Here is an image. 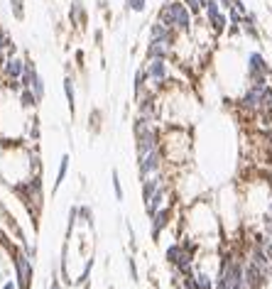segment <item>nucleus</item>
Returning <instances> with one entry per match:
<instances>
[{"mask_svg":"<svg viewBox=\"0 0 272 289\" xmlns=\"http://www.w3.org/2000/svg\"><path fill=\"white\" fill-rule=\"evenodd\" d=\"M192 10L187 7L184 0H167L159 12H157V20H162L164 25H169L172 30H182V32H189L192 30Z\"/></svg>","mask_w":272,"mask_h":289,"instance_id":"f257e3e1","label":"nucleus"},{"mask_svg":"<svg viewBox=\"0 0 272 289\" xmlns=\"http://www.w3.org/2000/svg\"><path fill=\"white\" fill-rule=\"evenodd\" d=\"M265 91H268V86H255V83H250V88L245 91V96H243V108H248V110H263V98H265Z\"/></svg>","mask_w":272,"mask_h":289,"instance_id":"f03ea898","label":"nucleus"},{"mask_svg":"<svg viewBox=\"0 0 272 289\" xmlns=\"http://www.w3.org/2000/svg\"><path fill=\"white\" fill-rule=\"evenodd\" d=\"M137 159H140V174L142 177H150V174H155L159 169L162 154H159V149H152V152H147L145 157H137Z\"/></svg>","mask_w":272,"mask_h":289,"instance_id":"7ed1b4c3","label":"nucleus"},{"mask_svg":"<svg viewBox=\"0 0 272 289\" xmlns=\"http://www.w3.org/2000/svg\"><path fill=\"white\" fill-rule=\"evenodd\" d=\"M145 73H147V81L162 83L167 78V62L164 59H150L147 67H145Z\"/></svg>","mask_w":272,"mask_h":289,"instance_id":"20e7f679","label":"nucleus"},{"mask_svg":"<svg viewBox=\"0 0 272 289\" xmlns=\"http://www.w3.org/2000/svg\"><path fill=\"white\" fill-rule=\"evenodd\" d=\"M248 76H250V78L270 76V67H268V62H265L258 52H253V54L248 57Z\"/></svg>","mask_w":272,"mask_h":289,"instance_id":"39448f33","label":"nucleus"},{"mask_svg":"<svg viewBox=\"0 0 272 289\" xmlns=\"http://www.w3.org/2000/svg\"><path fill=\"white\" fill-rule=\"evenodd\" d=\"M169 52H172V42H167V39H150L147 59H167Z\"/></svg>","mask_w":272,"mask_h":289,"instance_id":"423d86ee","label":"nucleus"},{"mask_svg":"<svg viewBox=\"0 0 272 289\" xmlns=\"http://www.w3.org/2000/svg\"><path fill=\"white\" fill-rule=\"evenodd\" d=\"M15 267H17V277H20V287L27 289L30 287V280H32V265L25 255H17L15 260Z\"/></svg>","mask_w":272,"mask_h":289,"instance_id":"0eeeda50","label":"nucleus"},{"mask_svg":"<svg viewBox=\"0 0 272 289\" xmlns=\"http://www.w3.org/2000/svg\"><path fill=\"white\" fill-rule=\"evenodd\" d=\"M152 149H157V135H155V130H150L147 135H140L137 138V157H145Z\"/></svg>","mask_w":272,"mask_h":289,"instance_id":"6e6552de","label":"nucleus"},{"mask_svg":"<svg viewBox=\"0 0 272 289\" xmlns=\"http://www.w3.org/2000/svg\"><path fill=\"white\" fill-rule=\"evenodd\" d=\"M150 39H167V42H172V39H174V32H172L169 25H164L162 20H157V22L150 27Z\"/></svg>","mask_w":272,"mask_h":289,"instance_id":"1a4fd4ad","label":"nucleus"},{"mask_svg":"<svg viewBox=\"0 0 272 289\" xmlns=\"http://www.w3.org/2000/svg\"><path fill=\"white\" fill-rule=\"evenodd\" d=\"M25 67H27V62H22V59H17V57H10V59L5 62V73H7L10 78H22Z\"/></svg>","mask_w":272,"mask_h":289,"instance_id":"9d476101","label":"nucleus"},{"mask_svg":"<svg viewBox=\"0 0 272 289\" xmlns=\"http://www.w3.org/2000/svg\"><path fill=\"white\" fill-rule=\"evenodd\" d=\"M208 17V25H211V30L216 32V35H221L223 30H226V25H228V20H226V15L218 10V12H213V15H206Z\"/></svg>","mask_w":272,"mask_h":289,"instance_id":"9b49d317","label":"nucleus"},{"mask_svg":"<svg viewBox=\"0 0 272 289\" xmlns=\"http://www.w3.org/2000/svg\"><path fill=\"white\" fill-rule=\"evenodd\" d=\"M157 191H159V179H157V177L147 179V181H145V201H150Z\"/></svg>","mask_w":272,"mask_h":289,"instance_id":"f8f14e48","label":"nucleus"},{"mask_svg":"<svg viewBox=\"0 0 272 289\" xmlns=\"http://www.w3.org/2000/svg\"><path fill=\"white\" fill-rule=\"evenodd\" d=\"M162 199H164V191L159 189V191H157V194H155V196L147 201V214H150V216H155V214H157V209H159Z\"/></svg>","mask_w":272,"mask_h":289,"instance_id":"ddd939ff","label":"nucleus"},{"mask_svg":"<svg viewBox=\"0 0 272 289\" xmlns=\"http://www.w3.org/2000/svg\"><path fill=\"white\" fill-rule=\"evenodd\" d=\"M30 88H32V93L37 96V101H42V98H44V81H42L39 76H35V81H32V86H30Z\"/></svg>","mask_w":272,"mask_h":289,"instance_id":"4468645a","label":"nucleus"},{"mask_svg":"<svg viewBox=\"0 0 272 289\" xmlns=\"http://www.w3.org/2000/svg\"><path fill=\"white\" fill-rule=\"evenodd\" d=\"M67 167H69V157L64 154V157H62V164H59V174H57V181H54V189H59V184L64 181V177H67Z\"/></svg>","mask_w":272,"mask_h":289,"instance_id":"2eb2a0df","label":"nucleus"},{"mask_svg":"<svg viewBox=\"0 0 272 289\" xmlns=\"http://www.w3.org/2000/svg\"><path fill=\"white\" fill-rule=\"evenodd\" d=\"M184 2H187V7H189L194 15H199L201 10H206V2H208V0H184Z\"/></svg>","mask_w":272,"mask_h":289,"instance_id":"dca6fc26","label":"nucleus"},{"mask_svg":"<svg viewBox=\"0 0 272 289\" xmlns=\"http://www.w3.org/2000/svg\"><path fill=\"white\" fill-rule=\"evenodd\" d=\"M167 216H169V211H167V209H164V211H159V214H155V228H152V230H155V235H157V233H159V228L167 223Z\"/></svg>","mask_w":272,"mask_h":289,"instance_id":"f3484780","label":"nucleus"},{"mask_svg":"<svg viewBox=\"0 0 272 289\" xmlns=\"http://www.w3.org/2000/svg\"><path fill=\"white\" fill-rule=\"evenodd\" d=\"M37 96L32 93V88H22V106H35Z\"/></svg>","mask_w":272,"mask_h":289,"instance_id":"a211bd4d","label":"nucleus"},{"mask_svg":"<svg viewBox=\"0 0 272 289\" xmlns=\"http://www.w3.org/2000/svg\"><path fill=\"white\" fill-rule=\"evenodd\" d=\"M10 7H12V15H15L17 20H22V17H25V10H22V0H10Z\"/></svg>","mask_w":272,"mask_h":289,"instance_id":"6ab92c4d","label":"nucleus"},{"mask_svg":"<svg viewBox=\"0 0 272 289\" xmlns=\"http://www.w3.org/2000/svg\"><path fill=\"white\" fill-rule=\"evenodd\" d=\"M125 5H128V10H133V12H142L145 5H147V0H125Z\"/></svg>","mask_w":272,"mask_h":289,"instance_id":"aec40b11","label":"nucleus"},{"mask_svg":"<svg viewBox=\"0 0 272 289\" xmlns=\"http://www.w3.org/2000/svg\"><path fill=\"white\" fill-rule=\"evenodd\" d=\"M194 282H196V289H211V280H208V275H196V277H194Z\"/></svg>","mask_w":272,"mask_h":289,"instance_id":"412c9836","label":"nucleus"},{"mask_svg":"<svg viewBox=\"0 0 272 289\" xmlns=\"http://www.w3.org/2000/svg\"><path fill=\"white\" fill-rule=\"evenodd\" d=\"M64 93H67L69 106L74 108V86H71V78H64Z\"/></svg>","mask_w":272,"mask_h":289,"instance_id":"4be33fe9","label":"nucleus"},{"mask_svg":"<svg viewBox=\"0 0 272 289\" xmlns=\"http://www.w3.org/2000/svg\"><path fill=\"white\" fill-rule=\"evenodd\" d=\"M111 177H113V189H116V199L120 201V199H123V189H120V179H118V172H113Z\"/></svg>","mask_w":272,"mask_h":289,"instance_id":"5701e85b","label":"nucleus"},{"mask_svg":"<svg viewBox=\"0 0 272 289\" xmlns=\"http://www.w3.org/2000/svg\"><path fill=\"white\" fill-rule=\"evenodd\" d=\"M218 2H221V7H223V10H231L235 0H218Z\"/></svg>","mask_w":272,"mask_h":289,"instance_id":"b1692460","label":"nucleus"},{"mask_svg":"<svg viewBox=\"0 0 272 289\" xmlns=\"http://www.w3.org/2000/svg\"><path fill=\"white\" fill-rule=\"evenodd\" d=\"M52 289H62V287H59V282H57V280H52Z\"/></svg>","mask_w":272,"mask_h":289,"instance_id":"393cba45","label":"nucleus"},{"mask_svg":"<svg viewBox=\"0 0 272 289\" xmlns=\"http://www.w3.org/2000/svg\"><path fill=\"white\" fill-rule=\"evenodd\" d=\"M2 289H15V285H12V282H5V287Z\"/></svg>","mask_w":272,"mask_h":289,"instance_id":"a878e982","label":"nucleus"},{"mask_svg":"<svg viewBox=\"0 0 272 289\" xmlns=\"http://www.w3.org/2000/svg\"><path fill=\"white\" fill-rule=\"evenodd\" d=\"M268 140H270V143H272V128H270V130H268Z\"/></svg>","mask_w":272,"mask_h":289,"instance_id":"bb28decb","label":"nucleus"},{"mask_svg":"<svg viewBox=\"0 0 272 289\" xmlns=\"http://www.w3.org/2000/svg\"><path fill=\"white\" fill-rule=\"evenodd\" d=\"M270 216H272V206H270Z\"/></svg>","mask_w":272,"mask_h":289,"instance_id":"cd10ccee","label":"nucleus"},{"mask_svg":"<svg viewBox=\"0 0 272 289\" xmlns=\"http://www.w3.org/2000/svg\"><path fill=\"white\" fill-rule=\"evenodd\" d=\"M270 186H272V177H270Z\"/></svg>","mask_w":272,"mask_h":289,"instance_id":"c85d7f7f","label":"nucleus"}]
</instances>
